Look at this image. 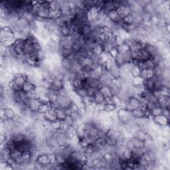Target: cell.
I'll return each instance as SVG.
<instances>
[{"mask_svg": "<svg viewBox=\"0 0 170 170\" xmlns=\"http://www.w3.org/2000/svg\"><path fill=\"white\" fill-rule=\"evenodd\" d=\"M141 106L139 97L134 96L128 98L126 100V110L131 112L133 110L138 108H140Z\"/></svg>", "mask_w": 170, "mask_h": 170, "instance_id": "cell-1", "label": "cell"}, {"mask_svg": "<svg viewBox=\"0 0 170 170\" xmlns=\"http://www.w3.org/2000/svg\"><path fill=\"white\" fill-rule=\"evenodd\" d=\"M146 110H144L141 107L136 108L131 112V116H132L134 118H146V114H145Z\"/></svg>", "mask_w": 170, "mask_h": 170, "instance_id": "cell-14", "label": "cell"}, {"mask_svg": "<svg viewBox=\"0 0 170 170\" xmlns=\"http://www.w3.org/2000/svg\"><path fill=\"white\" fill-rule=\"evenodd\" d=\"M55 112H56V116L57 120H59L60 121L65 120L66 117L67 116L65 108H59V109H57Z\"/></svg>", "mask_w": 170, "mask_h": 170, "instance_id": "cell-21", "label": "cell"}, {"mask_svg": "<svg viewBox=\"0 0 170 170\" xmlns=\"http://www.w3.org/2000/svg\"><path fill=\"white\" fill-rule=\"evenodd\" d=\"M37 86L35 85V84H33V82H31L29 81H27L26 82H25V84L23 85V87H22V90L26 93H29L30 92L33 91L36 88Z\"/></svg>", "mask_w": 170, "mask_h": 170, "instance_id": "cell-17", "label": "cell"}, {"mask_svg": "<svg viewBox=\"0 0 170 170\" xmlns=\"http://www.w3.org/2000/svg\"><path fill=\"white\" fill-rule=\"evenodd\" d=\"M108 17L110 19V20L114 23H116L119 24L122 21V18L120 15L118 14L116 10H113L110 11L108 14Z\"/></svg>", "mask_w": 170, "mask_h": 170, "instance_id": "cell-9", "label": "cell"}, {"mask_svg": "<svg viewBox=\"0 0 170 170\" xmlns=\"http://www.w3.org/2000/svg\"><path fill=\"white\" fill-rule=\"evenodd\" d=\"M114 61L116 65L119 67H121L122 66H123L126 64L122 58V54L120 53H118L117 55L114 57Z\"/></svg>", "mask_w": 170, "mask_h": 170, "instance_id": "cell-28", "label": "cell"}, {"mask_svg": "<svg viewBox=\"0 0 170 170\" xmlns=\"http://www.w3.org/2000/svg\"><path fill=\"white\" fill-rule=\"evenodd\" d=\"M59 32L63 37H67L70 35V29L66 24H64L59 27Z\"/></svg>", "mask_w": 170, "mask_h": 170, "instance_id": "cell-24", "label": "cell"}, {"mask_svg": "<svg viewBox=\"0 0 170 170\" xmlns=\"http://www.w3.org/2000/svg\"><path fill=\"white\" fill-rule=\"evenodd\" d=\"M64 122H66L67 124H69L70 126H78L76 122L70 116H67L65 119V120H64Z\"/></svg>", "mask_w": 170, "mask_h": 170, "instance_id": "cell-33", "label": "cell"}, {"mask_svg": "<svg viewBox=\"0 0 170 170\" xmlns=\"http://www.w3.org/2000/svg\"><path fill=\"white\" fill-rule=\"evenodd\" d=\"M122 58L124 60L125 63H133L134 60L132 59V57L131 56L130 51H128L124 52L123 53H122Z\"/></svg>", "mask_w": 170, "mask_h": 170, "instance_id": "cell-25", "label": "cell"}, {"mask_svg": "<svg viewBox=\"0 0 170 170\" xmlns=\"http://www.w3.org/2000/svg\"><path fill=\"white\" fill-rule=\"evenodd\" d=\"M49 109H51L50 108V102H49V103H43L42 105L41 106V107L39 108V112L41 114H44V113H45L46 112H47L48 110H49Z\"/></svg>", "mask_w": 170, "mask_h": 170, "instance_id": "cell-35", "label": "cell"}, {"mask_svg": "<svg viewBox=\"0 0 170 170\" xmlns=\"http://www.w3.org/2000/svg\"><path fill=\"white\" fill-rule=\"evenodd\" d=\"M153 76L158 78H162L163 77V70L159 68L158 66H156L155 68L153 69Z\"/></svg>", "mask_w": 170, "mask_h": 170, "instance_id": "cell-34", "label": "cell"}, {"mask_svg": "<svg viewBox=\"0 0 170 170\" xmlns=\"http://www.w3.org/2000/svg\"><path fill=\"white\" fill-rule=\"evenodd\" d=\"M131 155H132V153H131V151L129 149H127L126 147V149L124 150V151L122 153V157L128 160H129L131 158Z\"/></svg>", "mask_w": 170, "mask_h": 170, "instance_id": "cell-36", "label": "cell"}, {"mask_svg": "<svg viewBox=\"0 0 170 170\" xmlns=\"http://www.w3.org/2000/svg\"><path fill=\"white\" fill-rule=\"evenodd\" d=\"M99 91L101 93V94L103 95V97H104V98H111L112 96H113V94H112L111 88L110 86H103L99 89Z\"/></svg>", "mask_w": 170, "mask_h": 170, "instance_id": "cell-15", "label": "cell"}, {"mask_svg": "<svg viewBox=\"0 0 170 170\" xmlns=\"http://www.w3.org/2000/svg\"><path fill=\"white\" fill-rule=\"evenodd\" d=\"M140 76L144 80H147V79H150L151 78H152L153 76V70L144 69V70H141Z\"/></svg>", "mask_w": 170, "mask_h": 170, "instance_id": "cell-20", "label": "cell"}, {"mask_svg": "<svg viewBox=\"0 0 170 170\" xmlns=\"http://www.w3.org/2000/svg\"><path fill=\"white\" fill-rule=\"evenodd\" d=\"M70 128L71 126H69V124H67L66 122H65L64 121H62V123H61V126H60V130L63 131V132H68L69 130L70 129Z\"/></svg>", "mask_w": 170, "mask_h": 170, "instance_id": "cell-37", "label": "cell"}, {"mask_svg": "<svg viewBox=\"0 0 170 170\" xmlns=\"http://www.w3.org/2000/svg\"><path fill=\"white\" fill-rule=\"evenodd\" d=\"M145 80H144L141 76H134L132 80H131V85L134 87H138V86H141L144 85V82Z\"/></svg>", "mask_w": 170, "mask_h": 170, "instance_id": "cell-19", "label": "cell"}, {"mask_svg": "<svg viewBox=\"0 0 170 170\" xmlns=\"http://www.w3.org/2000/svg\"><path fill=\"white\" fill-rule=\"evenodd\" d=\"M131 140L132 141L134 146L135 147H138V148H143L144 147V144L143 140H141L138 138H137L136 137H132L131 138Z\"/></svg>", "mask_w": 170, "mask_h": 170, "instance_id": "cell-27", "label": "cell"}, {"mask_svg": "<svg viewBox=\"0 0 170 170\" xmlns=\"http://www.w3.org/2000/svg\"><path fill=\"white\" fill-rule=\"evenodd\" d=\"M104 101H105L104 97L100 92V91H98L97 93H96L94 97H93V102H94L95 104H97L103 103V102H104Z\"/></svg>", "mask_w": 170, "mask_h": 170, "instance_id": "cell-23", "label": "cell"}, {"mask_svg": "<svg viewBox=\"0 0 170 170\" xmlns=\"http://www.w3.org/2000/svg\"><path fill=\"white\" fill-rule=\"evenodd\" d=\"M153 121L160 126H168L169 124V118L163 116V114L159 115L158 116L154 117L153 118Z\"/></svg>", "mask_w": 170, "mask_h": 170, "instance_id": "cell-8", "label": "cell"}, {"mask_svg": "<svg viewBox=\"0 0 170 170\" xmlns=\"http://www.w3.org/2000/svg\"><path fill=\"white\" fill-rule=\"evenodd\" d=\"M109 53H110V54L112 57H113V58H114V57H116L117 54H118L116 47L112 48V49L110 50V52H109Z\"/></svg>", "mask_w": 170, "mask_h": 170, "instance_id": "cell-41", "label": "cell"}, {"mask_svg": "<svg viewBox=\"0 0 170 170\" xmlns=\"http://www.w3.org/2000/svg\"><path fill=\"white\" fill-rule=\"evenodd\" d=\"M43 102L39 98L29 99L28 103V108L33 112H39L41 106L42 105Z\"/></svg>", "mask_w": 170, "mask_h": 170, "instance_id": "cell-5", "label": "cell"}, {"mask_svg": "<svg viewBox=\"0 0 170 170\" xmlns=\"http://www.w3.org/2000/svg\"><path fill=\"white\" fill-rule=\"evenodd\" d=\"M162 111L163 108H162L160 107H156L150 111V114L152 115L153 118H154L156 116H159V115L162 114Z\"/></svg>", "mask_w": 170, "mask_h": 170, "instance_id": "cell-30", "label": "cell"}, {"mask_svg": "<svg viewBox=\"0 0 170 170\" xmlns=\"http://www.w3.org/2000/svg\"><path fill=\"white\" fill-rule=\"evenodd\" d=\"M5 114L8 119L14 120L16 117V113L14 109L9 107H5Z\"/></svg>", "mask_w": 170, "mask_h": 170, "instance_id": "cell-22", "label": "cell"}, {"mask_svg": "<svg viewBox=\"0 0 170 170\" xmlns=\"http://www.w3.org/2000/svg\"><path fill=\"white\" fill-rule=\"evenodd\" d=\"M61 123H62V121L56 120L52 122H51L49 128L54 131H57V130H60V126H61Z\"/></svg>", "mask_w": 170, "mask_h": 170, "instance_id": "cell-29", "label": "cell"}, {"mask_svg": "<svg viewBox=\"0 0 170 170\" xmlns=\"http://www.w3.org/2000/svg\"><path fill=\"white\" fill-rule=\"evenodd\" d=\"M149 59H150V54L143 49L138 51V55H137V58L135 60H134L133 63L139 62V61H146V60H147Z\"/></svg>", "mask_w": 170, "mask_h": 170, "instance_id": "cell-10", "label": "cell"}, {"mask_svg": "<svg viewBox=\"0 0 170 170\" xmlns=\"http://www.w3.org/2000/svg\"><path fill=\"white\" fill-rule=\"evenodd\" d=\"M140 72H141V70L139 69L138 67L134 65L132 70H131V75H132V76H139L140 75Z\"/></svg>", "mask_w": 170, "mask_h": 170, "instance_id": "cell-39", "label": "cell"}, {"mask_svg": "<svg viewBox=\"0 0 170 170\" xmlns=\"http://www.w3.org/2000/svg\"><path fill=\"white\" fill-rule=\"evenodd\" d=\"M99 90L96 88H92V87H88L87 88V92H88V96L91 97H94V95L96 94Z\"/></svg>", "mask_w": 170, "mask_h": 170, "instance_id": "cell-38", "label": "cell"}, {"mask_svg": "<svg viewBox=\"0 0 170 170\" xmlns=\"http://www.w3.org/2000/svg\"><path fill=\"white\" fill-rule=\"evenodd\" d=\"M116 107L113 104H107L105 103L104 108V112H111L114 110H116Z\"/></svg>", "mask_w": 170, "mask_h": 170, "instance_id": "cell-32", "label": "cell"}, {"mask_svg": "<svg viewBox=\"0 0 170 170\" xmlns=\"http://www.w3.org/2000/svg\"><path fill=\"white\" fill-rule=\"evenodd\" d=\"M117 12L118 13V14L120 15V17L124 19V17H126V16L130 15L132 11H131V9L129 5H128V2L125 1L124 4H123L119 8H118L116 9Z\"/></svg>", "mask_w": 170, "mask_h": 170, "instance_id": "cell-4", "label": "cell"}, {"mask_svg": "<svg viewBox=\"0 0 170 170\" xmlns=\"http://www.w3.org/2000/svg\"><path fill=\"white\" fill-rule=\"evenodd\" d=\"M144 49L150 54V57L156 55V54H158L159 52L158 49L156 47L155 45L151 44L148 42L145 44V45L144 47Z\"/></svg>", "mask_w": 170, "mask_h": 170, "instance_id": "cell-7", "label": "cell"}, {"mask_svg": "<svg viewBox=\"0 0 170 170\" xmlns=\"http://www.w3.org/2000/svg\"><path fill=\"white\" fill-rule=\"evenodd\" d=\"M76 94H77L79 97L83 98L88 96V92H87V88H86L85 87L80 88L79 89H76L75 91H74Z\"/></svg>", "mask_w": 170, "mask_h": 170, "instance_id": "cell-26", "label": "cell"}, {"mask_svg": "<svg viewBox=\"0 0 170 170\" xmlns=\"http://www.w3.org/2000/svg\"><path fill=\"white\" fill-rule=\"evenodd\" d=\"M104 51L103 44L98 42H95L92 49V52L96 55H101V54Z\"/></svg>", "mask_w": 170, "mask_h": 170, "instance_id": "cell-16", "label": "cell"}, {"mask_svg": "<svg viewBox=\"0 0 170 170\" xmlns=\"http://www.w3.org/2000/svg\"><path fill=\"white\" fill-rule=\"evenodd\" d=\"M118 117L119 118L120 122L124 125L133 118L131 112L124 108H120V110L118 111Z\"/></svg>", "mask_w": 170, "mask_h": 170, "instance_id": "cell-2", "label": "cell"}, {"mask_svg": "<svg viewBox=\"0 0 170 170\" xmlns=\"http://www.w3.org/2000/svg\"><path fill=\"white\" fill-rule=\"evenodd\" d=\"M12 80L19 87L22 88L25 82L27 81V75L23 73H19L14 75Z\"/></svg>", "mask_w": 170, "mask_h": 170, "instance_id": "cell-3", "label": "cell"}, {"mask_svg": "<svg viewBox=\"0 0 170 170\" xmlns=\"http://www.w3.org/2000/svg\"><path fill=\"white\" fill-rule=\"evenodd\" d=\"M0 117H1V121H5L8 119L7 116H6L5 114V110L4 107L1 108V110H0Z\"/></svg>", "mask_w": 170, "mask_h": 170, "instance_id": "cell-40", "label": "cell"}, {"mask_svg": "<svg viewBox=\"0 0 170 170\" xmlns=\"http://www.w3.org/2000/svg\"><path fill=\"white\" fill-rule=\"evenodd\" d=\"M110 73L114 79H118L120 78L121 70L119 66L116 65H114L113 66H112V68L110 70Z\"/></svg>", "mask_w": 170, "mask_h": 170, "instance_id": "cell-18", "label": "cell"}, {"mask_svg": "<svg viewBox=\"0 0 170 170\" xmlns=\"http://www.w3.org/2000/svg\"><path fill=\"white\" fill-rule=\"evenodd\" d=\"M158 100L159 106L162 108H169V97L161 96Z\"/></svg>", "mask_w": 170, "mask_h": 170, "instance_id": "cell-13", "label": "cell"}, {"mask_svg": "<svg viewBox=\"0 0 170 170\" xmlns=\"http://www.w3.org/2000/svg\"><path fill=\"white\" fill-rule=\"evenodd\" d=\"M37 162L43 166L49 165L51 163V159L48 154H40L37 157Z\"/></svg>", "mask_w": 170, "mask_h": 170, "instance_id": "cell-12", "label": "cell"}, {"mask_svg": "<svg viewBox=\"0 0 170 170\" xmlns=\"http://www.w3.org/2000/svg\"><path fill=\"white\" fill-rule=\"evenodd\" d=\"M105 142H106V145L108 146H111L113 147L116 146V139L113 138H110V137H107L106 136L105 138Z\"/></svg>", "mask_w": 170, "mask_h": 170, "instance_id": "cell-31", "label": "cell"}, {"mask_svg": "<svg viewBox=\"0 0 170 170\" xmlns=\"http://www.w3.org/2000/svg\"><path fill=\"white\" fill-rule=\"evenodd\" d=\"M57 102L59 104L60 108H66L70 107L73 102L72 100L70 99L69 95L66 96H61L58 95V98H57Z\"/></svg>", "mask_w": 170, "mask_h": 170, "instance_id": "cell-6", "label": "cell"}, {"mask_svg": "<svg viewBox=\"0 0 170 170\" xmlns=\"http://www.w3.org/2000/svg\"><path fill=\"white\" fill-rule=\"evenodd\" d=\"M43 116L45 118V119H46L47 121H49V122H52L57 120L56 116V112L55 110H52V109H49V110L46 112L45 113H44Z\"/></svg>", "mask_w": 170, "mask_h": 170, "instance_id": "cell-11", "label": "cell"}]
</instances>
